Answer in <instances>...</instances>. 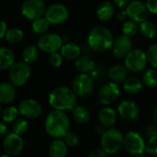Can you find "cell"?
I'll list each match as a JSON object with an SVG mask.
<instances>
[{
  "label": "cell",
  "mask_w": 157,
  "mask_h": 157,
  "mask_svg": "<svg viewBox=\"0 0 157 157\" xmlns=\"http://www.w3.org/2000/svg\"><path fill=\"white\" fill-rule=\"evenodd\" d=\"M44 125L49 136L54 139H61L69 132L70 120L64 111L53 109L48 113Z\"/></svg>",
  "instance_id": "cell-1"
},
{
  "label": "cell",
  "mask_w": 157,
  "mask_h": 157,
  "mask_svg": "<svg viewBox=\"0 0 157 157\" xmlns=\"http://www.w3.org/2000/svg\"><path fill=\"white\" fill-rule=\"evenodd\" d=\"M76 103L75 91L64 86L55 87L49 96V104L53 109L66 111L73 110Z\"/></svg>",
  "instance_id": "cell-2"
},
{
  "label": "cell",
  "mask_w": 157,
  "mask_h": 157,
  "mask_svg": "<svg viewBox=\"0 0 157 157\" xmlns=\"http://www.w3.org/2000/svg\"><path fill=\"white\" fill-rule=\"evenodd\" d=\"M114 37L109 29L105 26H96L88 33L87 44L98 52H103L112 48Z\"/></svg>",
  "instance_id": "cell-3"
},
{
  "label": "cell",
  "mask_w": 157,
  "mask_h": 157,
  "mask_svg": "<svg viewBox=\"0 0 157 157\" xmlns=\"http://www.w3.org/2000/svg\"><path fill=\"white\" fill-rule=\"evenodd\" d=\"M100 146L108 155H115L124 146V135L116 128L106 130L100 138Z\"/></svg>",
  "instance_id": "cell-4"
},
{
  "label": "cell",
  "mask_w": 157,
  "mask_h": 157,
  "mask_svg": "<svg viewBox=\"0 0 157 157\" xmlns=\"http://www.w3.org/2000/svg\"><path fill=\"white\" fill-rule=\"evenodd\" d=\"M31 75L30 65L25 62L16 63L10 69L8 73V77L10 83L15 86H24L29 79Z\"/></svg>",
  "instance_id": "cell-5"
},
{
  "label": "cell",
  "mask_w": 157,
  "mask_h": 157,
  "mask_svg": "<svg viewBox=\"0 0 157 157\" xmlns=\"http://www.w3.org/2000/svg\"><path fill=\"white\" fill-rule=\"evenodd\" d=\"M46 5L43 0H24L21 4L20 12L29 20H36L45 15Z\"/></svg>",
  "instance_id": "cell-6"
},
{
  "label": "cell",
  "mask_w": 157,
  "mask_h": 157,
  "mask_svg": "<svg viewBox=\"0 0 157 157\" xmlns=\"http://www.w3.org/2000/svg\"><path fill=\"white\" fill-rule=\"evenodd\" d=\"M124 60V65L132 73H140L144 71L148 63L147 54L142 49H133Z\"/></svg>",
  "instance_id": "cell-7"
},
{
  "label": "cell",
  "mask_w": 157,
  "mask_h": 157,
  "mask_svg": "<svg viewBox=\"0 0 157 157\" xmlns=\"http://www.w3.org/2000/svg\"><path fill=\"white\" fill-rule=\"evenodd\" d=\"M125 150L132 155H140L146 149L145 140L140 133L134 131H131L124 135V146Z\"/></svg>",
  "instance_id": "cell-8"
},
{
  "label": "cell",
  "mask_w": 157,
  "mask_h": 157,
  "mask_svg": "<svg viewBox=\"0 0 157 157\" xmlns=\"http://www.w3.org/2000/svg\"><path fill=\"white\" fill-rule=\"evenodd\" d=\"M63 45V39L56 33H46L41 35L37 42L39 50L46 53H53L61 51Z\"/></svg>",
  "instance_id": "cell-9"
},
{
  "label": "cell",
  "mask_w": 157,
  "mask_h": 157,
  "mask_svg": "<svg viewBox=\"0 0 157 157\" xmlns=\"http://www.w3.org/2000/svg\"><path fill=\"white\" fill-rule=\"evenodd\" d=\"M44 17L52 25H59L64 23L68 19L69 11L64 5L54 3L47 6Z\"/></svg>",
  "instance_id": "cell-10"
},
{
  "label": "cell",
  "mask_w": 157,
  "mask_h": 157,
  "mask_svg": "<svg viewBox=\"0 0 157 157\" xmlns=\"http://www.w3.org/2000/svg\"><path fill=\"white\" fill-rule=\"evenodd\" d=\"M72 89L78 97H86L93 92L94 80L88 74H78L72 82Z\"/></svg>",
  "instance_id": "cell-11"
},
{
  "label": "cell",
  "mask_w": 157,
  "mask_h": 157,
  "mask_svg": "<svg viewBox=\"0 0 157 157\" xmlns=\"http://www.w3.org/2000/svg\"><path fill=\"white\" fill-rule=\"evenodd\" d=\"M3 149L5 154L13 157L17 156L24 150V141L20 135L15 132L7 133L3 139Z\"/></svg>",
  "instance_id": "cell-12"
},
{
  "label": "cell",
  "mask_w": 157,
  "mask_h": 157,
  "mask_svg": "<svg viewBox=\"0 0 157 157\" xmlns=\"http://www.w3.org/2000/svg\"><path fill=\"white\" fill-rule=\"evenodd\" d=\"M121 95V90L118 84L109 82L102 86L98 91V100L102 105L109 106L115 103Z\"/></svg>",
  "instance_id": "cell-13"
},
{
  "label": "cell",
  "mask_w": 157,
  "mask_h": 157,
  "mask_svg": "<svg viewBox=\"0 0 157 157\" xmlns=\"http://www.w3.org/2000/svg\"><path fill=\"white\" fill-rule=\"evenodd\" d=\"M125 9L128 13L129 18L137 22L138 24L148 20V16L150 12L146 5L139 0L131 1V3Z\"/></svg>",
  "instance_id": "cell-14"
},
{
  "label": "cell",
  "mask_w": 157,
  "mask_h": 157,
  "mask_svg": "<svg viewBox=\"0 0 157 157\" xmlns=\"http://www.w3.org/2000/svg\"><path fill=\"white\" fill-rule=\"evenodd\" d=\"M19 114L26 119L34 120L39 118L42 113L41 105L35 99L26 98L19 102L18 107Z\"/></svg>",
  "instance_id": "cell-15"
},
{
  "label": "cell",
  "mask_w": 157,
  "mask_h": 157,
  "mask_svg": "<svg viewBox=\"0 0 157 157\" xmlns=\"http://www.w3.org/2000/svg\"><path fill=\"white\" fill-rule=\"evenodd\" d=\"M133 50L132 38L121 34L114 40L112 45V53L118 59H125V57Z\"/></svg>",
  "instance_id": "cell-16"
},
{
  "label": "cell",
  "mask_w": 157,
  "mask_h": 157,
  "mask_svg": "<svg viewBox=\"0 0 157 157\" xmlns=\"http://www.w3.org/2000/svg\"><path fill=\"white\" fill-rule=\"evenodd\" d=\"M118 113L125 121H135L140 115V109L135 102L131 100H124L119 104Z\"/></svg>",
  "instance_id": "cell-17"
},
{
  "label": "cell",
  "mask_w": 157,
  "mask_h": 157,
  "mask_svg": "<svg viewBox=\"0 0 157 157\" xmlns=\"http://www.w3.org/2000/svg\"><path fill=\"white\" fill-rule=\"evenodd\" d=\"M98 121L104 128H112L117 122V112L110 107H103L98 112Z\"/></svg>",
  "instance_id": "cell-18"
},
{
  "label": "cell",
  "mask_w": 157,
  "mask_h": 157,
  "mask_svg": "<svg viewBox=\"0 0 157 157\" xmlns=\"http://www.w3.org/2000/svg\"><path fill=\"white\" fill-rule=\"evenodd\" d=\"M129 70L123 64H115L109 71V77L111 82L123 84L129 78Z\"/></svg>",
  "instance_id": "cell-19"
},
{
  "label": "cell",
  "mask_w": 157,
  "mask_h": 157,
  "mask_svg": "<svg viewBox=\"0 0 157 157\" xmlns=\"http://www.w3.org/2000/svg\"><path fill=\"white\" fill-rule=\"evenodd\" d=\"M114 13H115L114 6L109 1L101 2L96 9V16L98 19L100 21H109L113 17Z\"/></svg>",
  "instance_id": "cell-20"
},
{
  "label": "cell",
  "mask_w": 157,
  "mask_h": 157,
  "mask_svg": "<svg viewBox=\"0 0 157 157\" xmlns=\"http://www.w3.org/2000/svg\"><path fill=\"white\" fill-rule=\"evenodd\" d=\"M60 52L63 57L67 61H75L81 56V48L74 42L63 43Z\"/></svg>",
  "instance_id": "cell-21"
},
{
  "label": "cell",
  "mask_w": 157,
  "mask_h": 157,
  "mask_svg": "<svg viewBox=\"0 0 157 157\" xmlns=\"http://www.w3.org/2000/svg\"><path fill=\"white\" fill-rule=\"evenodd\" d=\"M16 98L15 86L11 83L2 82L0 85V102L3 105L10 104Z\"/></svg>",
  "instance_id": "cell-22"
},
{
  "label": "cell",
  "mask_w": 157,
  "mask_h": 157,
  "mask_svg": "<svg viewBox=\"0 0 157 157\" xmlns=\"http://www.w3.org/2000/svg\"><path fill=\"white\" fill-rule=\"evenodd\" d=\"M16 55L14 52L7 47H1L0 49V69L2 71L10 69L16 63Z\"/></svg>",
  "instance_id": "cell-23"
},
{
  "label": "cell",
  "mask_w": 157,
  "mask_h": 157,
  "mask_svg": "<svg viewBox=\"0 0 157 157\" xmlns=\"http://www.w3.org/2000/svg\"><path fill=\"white\" fill-rule=\"evenodd\" d=\"M75 68L79 74H89L95 69V62L88 55H81L77 60H75Z\"/></svg>",
  "instance_id": "cell-24"
},
{
  "label": "cell",
  "mask_w": 157,
  "mask_h": 157,
  "mask_svg": "<svg viewBox=\"0 0 157 157\" xmlns=\"http://www.w3.org/2000/svg\"><path fill=\"white\" fill-rule=\"evenodd\" d=\"M68 146L61 139H55L49 146L50 157H65L67 155Z\"/></svg>",
  "instance_id": "cell-25"
},
{
  "label": "cell",
  "mask_w": 157,
  "mask_h": 157,
  "mask_svg": "<svg viewBox=\"0 0 157 157\" xmlns=\"http://www.w3.org/2000/svg\"><path fill=\"white\" fill-rule=\"evenodd\" d=\"M23 62L28 64L35 63L39 59V48L35 45H28L22 51Z\"/></svg>",
  "instance_id": "cell-26"
},
{
  "label": "cell",
  "mask_w": 157,
  "mask_h": 157,
  "mask_svg": "<svg viewBox=\"0 0 157 157\" xmlns=\"http://www.w3.org/2000/svg\"><path fill=\"white\" fill-rule=\"evenodd\" d=\"M139 31L141 35L146 39H155L157 37V25L152 21L146 20L140 24Z\"/></svg>",
  "instance_id": "cell-27"
},
{
  "label": "cell",
  "mask_w": 157,
  "mask_h": 157,
  "mask_svg": "<svg viewBox=\"0 0 157 157\" xmlns=\"http://www.w3.org/2000/svg\"><path fill=\"white\" fill-rule=\"evenodd\" d=\"M72 115L74 120L79 124H86L90 120L89 110L84 106H75L72 110Z\"/></svg>",
  "instance_id": "cell-28"
},
{
  "label": "cell",
  "mask_w": 157,
  "mask_h": 157,
  "mask_svg": "<svg viewBox=\"0 0 157 157\" xmlns=\"http://www.w3.org/2000/svg\"><path fill=\"white\" fill-rule=\"evenodd\" d=\"M143 88V82L137 77H129L123 83V89L126 93L135 95L139 93Z\"/></svg>",
  "instance_id": "cell-29"
},
{
  "label": "cell",
  "mask_w": 157,
  "mask_h": 157,
  "mask_svg": "<svg viewBox=\"0 0 157 157\" xmlns=\"http://www.w3.org/2000/svg\"><path fill=\"white\" fill-rule=\"evenodd\" d=\"M24 38V31L19 28H10L7 29L4 39L10 44L19 43Z\"/></svg>",
  "instance_id": "cell-30"
},
{
  "label": "cell",
  "mask_w": 157,
  "mask_h": 157,
  "mask_svg": "<svg viewBox=\"0 0 157 157\" xmlns=\"http://www.w3.org/2000/svg\"><path fill=\"white\" fill-rule=\"evenodd\" d=\"M50 25H51V23L47 20V18L45 17H41L34 21H32L31 29L35 34L41 36V35L46 34V32L48 31V29L50 28Z\"/></svg>",
  "instance_id": "cell-31"
},
{
  "label": "cell",
  "mask_w": 157,
  "mask_h": 157,
  "mask_svg": "<svg viewBox=\"0 0 157 157\" xmlns=\"http://www.w3.org/2000/svg\"><path fill=\"white\" fill-rule=\"evenodd\" d=\"M18 114H19V110L17 108L14 107V106H8L6 108H5L2 112H1V118H2V121L8 123L11 122L13 123L15 121H17L18 118Z\"/></svg>",
  "instance_id": "cell-32"
},
{
  "label": "cell",
  "mask_w": 157,
  "mask_h": 157,
  "mask_svg": "<svg viewBox=\"0 0 157 157\" xmlns=\"http://www.w3.org/2000/svg\"><path fill=\"white\" fill-rule=\"evenodd\" d=\"M143 83L148 87H155L157 86V69H147L143 75Z\"/></svg>",
  "instance_id": "cell-33"
},
{
  "label": "cell",
  "mask_w": 157,
  "mask_h": 157,
  "mask_svg": "<svg viewBox=\"0 0 157 157\" xmlns=\"http://www.w3.org/2000/svg\"><path fill=\"white\" fill-rule=\"evenodd\" d=\"M122 34L125 35V36H128L130 38L132 37H134L138 31H139V26H138V23L132 20V19H129L127 21H125L122 25Z\"/></svg>",
  "instance_id": "cell-34"
},
{
  "label": "cell",
  "mask_w": 157,
  "mask_h": 157,
  "mask_svg": "<svg viewBox=\"0 0 157 157\" xmlns=\"http://www.w3.org/2000/svg\"><path fill=\"white\" fill-rule=\"evenodd\" d=\"M146 135H147V143L149 149L152 148V151L154 153L155 148L157 146V129L155 126L151 125L147 128L146 131ZM148 149V150H149ZM151 150V149H150Z\"/></svg>",
  "instance_id": "cell-35"
},
{
  "label": "cell",
  "mask_w": 157,
  "mask_h": 157,
  "mask_svg": "<svg viewBox=\"0 0 157 157\" xmlns=\"http://www.w3.org/2000/svg\"><path fill=\"white\" fill-rule=\"evenodd\" d=\"M29 129V123L26 120L24 119H17L12 123V131L13 132L18 134V135H23L28 132Z\"/></svg>",
  "instance_id": "cell-36"
},
{
  "label": "cell",
  "mask_w": 157,
  "mask_h": 157,
  "mask_svg": "<svg viewBox=\"0 0 157 157\" xmlns=\"http://www.w3.org/2000/svg\"><path fill=\"white\" fill-rule=\"evenodd\" d=\"M146 54L149 64L152 66V68L157 69V43L152 44L148 48Z\"/></svg>",
  "instance_id": "cell-37"
},
{
  "label": "cell",
  "mask_w": 157,
  "mask_h": 157,
  "mask_svg": "<svg viewBox=\"0 0 157 157\" xmlns=\"http://www.w3.org/2000/svg\"><path fill=\"white\" fill-rule=\"evenodd\" d=\"M63 141L66 144L68 147H75L79 144V137L76 133L68 132L63 137Z\"/></svg>",
  "instance_id": "cell-38"
},
{
  "label": "cell",
  "mask_w": 157,
  "mask_h": 157,
  "mask_svg": "<svg viewBox=\"0 0 157 157\" xmlns=\"http://www.w3.org/2000/svg\"><path fill=\"white\" fill-rule=\"evenodd\" d=\"M63 60H64V58L63 57L62 53L59 52L51 53L50 56H49V63L54 68L61 67L62 64H63Z\"/></svg>",
  "instance_id": "cell-39"
},
{
  "label": "cell",
  "mask_w": 157,
  "mask_h": 157,
  "mask_svg": "<svg viewBox=\"0 0 157 157\" xmlns=\"http://www.w3.org/2000/svg\"><path fill=\"white\" fill-rule=\"evenodd\" d=\"M108 155H109L102 148H96L88 154L87 157H108Z\"/></svg>",
  "instance_id": "cell-40"
},
{
  "label": "cell",
  "mask_w": 157,
  "mask_h": 157,
  "mask_svg": "<svg viewBox=\"0 0 157 157\" xmlns=\"http://www.w3.org/2000/svg\"><path fill=\"white\" fill-rule=\"evenodd\" d=\"M145 5L150 13L157 15V0H146Z\"/></svg>",
  "instance_id": "cell-41"
},
{
  "label": "cell",
  "mask_w": 157,
  "mask_h": 157,
  "mask_svg": "<svg viewBox=\"0 0 157 157\" xmlns=\"http://www.w3.org/2000/svg\"><path fill=\"white\" fill-rule=\"evenodd\" d=\"M115 6H117L119 8L123 9L128 6V5L131 3V0H112Z\"/></svg>",
  "instance_id": "cell-42"
},
{
  "label": "cell",
  "mask_w": 157,
  "mask_h": 157,
  "mask_svg": "<svg viewBox=\"0 0 157 157\" xmlns=\"http://www.w3.org/2000/svg\"><path fill=\"white\" fill-rule=\"evenodd\" d=\"M117 18L120 20V21H127V18H129V16H128V13L126 11V9H121L118 13H117Z\"/></svg>",
  "instance_id": "cell-43"
},
{
  "label": "cell",
  "mask_w": 157,
  "mask_h": 157,
  "mask_svg": "<svg viewBox=\"0 0 157 157\" xmlns=\"http://www.w3.org/2000/svg\"><path fill=\"white\" fill-rule=\"evenodd\" d=\"M7 133H8L7 125L6 124V122L2 121V122L0 123V136L4 138Z\"/></svg>",
  "instance_id": "cell-44"
},
{
  "label": "cell",
  "mask_w": 157,
  "mask_h": 157,
  "mask_svg": "<svg viewBox=\"0 0 157 157\" xmlns=\"http://www.w3.org/2000/svg\"><path fill=\"white\" fill-rule=\"evenodd\" d=\"M6 31H7V26H6V21L4 20V19H2L1 20V38H3L4 39V37H5V35H6Z\"/></svg>",
  "instance_id": "cell-45"
},
{
  "label": "cell",
  "mask_w": 157,
  "mask_h": 157,
  "mask_svg": "<svg viewBox=\"0 0 157 157\" xmlns=\"http://www.w3.org/2000/svg\"><path fill=\"white\" fill-rule=\"evenodd\" d=\"M153 119H154V121H155V124L157 125V106H156V108L154 109V112H153Z\"/></svg>",
  "instance_id": "cell-46"
},
{
  "label": "cell",
  "mask_w": 157,
  "mask_h": 157,
  "mask_svg": "<svg viewBox=\"0 0 157 157\" xmlns=\"http://www.w3.org/2000/svg\"><path fill=\"white\" fill-rule=\"evenodd\" d=\"M1 157H13V156H11V155H6V154H4V155H1Z\"/></svg>",
  "instance_id": "cell-47"
},
{
  "label": "cell",
  "mask_w": 157,
  "mask_h": 157,
  "mask_svg": "<svg viewBox=\"0 0 157 157\" xmlns=\"http://www.w3.org/2000/svg\"><path fill=\"white\" fill-rule=\"evenodd\" d=\"M154 154L155 155V156L157 157V146L155 148V151H154Z\"/></svg>",
  "instance_id": "cell-48"
},
{
  "label": "cell",
  "mask_w": 157,
  "mask_h": 157,
  "mask_svg": "<svg viewBox=\"0 0 157 157\" xmlns=\"http://www.w3.org/2000/svg\"><path fill=\"white\" fill-rule=\"evenodd\" d=\"M136 157H146V156H144V155H137Z\"/></svg>",
  "instance_id": "cell-49"
}]
</instances>
